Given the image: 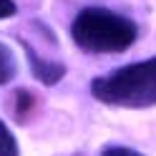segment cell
<instances>
[{
	"instance_id": "cell-4",
	"label": "cell",
	"mask_w": 156,
	"mask_h": 156,
	"mask_svg": "<svg viewBox=\"0 0 156 156\" xmlns=\"http://www.w3.org/2000/svg\"><path fill=\"white\" fill-rule=\"evenodd\" d=\"M15 73H18V63H15L13 51L5 43H0V86L10 83L15 78Z\"/></svg>"
},
{
	"instance_id": "cell-5",
	"label": "cell",
	"mask_w": 156,
	"mask_h": 156,
	"mask_svg": "<svg viewBox=\"0 0 156 156\" xmlns=\"http://www.w3.org/2000/svg\"><path fill=\"white\" fill-rule=\"evenodd\" d=\"M0 156H20L18 141H15L13 131L5 126V121H0Z\"/></svg>"
},
{
	"instance_id": "cell-6",
	"label": "cell",
	"mask_w": 156,
	"mask_h": 156,
	"mask_svg": "<svg viewBox=\"0 0 156 156\" xmlns=\"http://www.w3.org/2000/svg\"><path fill=\"white\" fill-rule=\"evenodd\" d=\"M101 156H144V154H139L136 149H129V146H108Z\"/></svg>"
},
{
	"instance_id": "cell-1",
	"label": "cell",
	"mask_w": 156,
	"mask_h": 156,
	"mask_svg": "<svg viewBox=\"0 0 156 156\" xmlns=\"http://www.w3.org/2000/svg\"><path fill=\"white\" fill-rule=\"evenodd\" d=\"M73 43L86 53H123L136 43L139 28L131 18L101 5H88L73 18Z\"/></svg>"
},
{
	"instance_id": "cell-7",
	"label": "cell",
	"mask_w": 156,
	"mask_h": 156,
	"mask_svg": "<svg viewBox=\"0 0 156 156\" xmlns=\"http://www.w3.org/2000/svg\"><path fill=\"white\" fill-rule=\"evenodd\" d=\"M18 13V5H15V0H0V20L3 18H10Z\"/></svg>"
},
{
	"instance_id": "cell-3",
	"label": "cell",
	"mask_w": 156,
	"mask_h": 156,
	"mask_svg": "<svg viewBox=\"0 0 156 156\" xmlns=\"http://www.w3.org/2000/svg\"><path fill=\"white\" fill-rule=\"evenodd\" d=\"M23 48H25L28 63H30V71H33V76H35L41 83L53 86V83H58V81L66 76V66H63V63H58V61H48V58L38 55L28 43H23Z\"/></svg>"
},
{
	"instance_id": "cell-2",
	"label": "cell",
	"mask_w": 156,
	"mask_h": 156,
	"mask_svg": "<svg viewBox=\"0 0 156 156\" xmlns=\"http://www.w3.org/2000/svg\"><path fill=\"white\" fill-rule=\"evenodd\" d=\"M91 93L96 101L119 108H151L156 106V58L116 68L108 76L93 78Z\"/></svg>"
},
{
	"instance_id": "cell-8",
	"label": "cell",
	"mask_w": 156,
	"mask_h": 156,
	"mask_svg": "<svg viewBox=\"0 0 156 156\" xmlns=\"http://www.w3.org/2000/svg\"><path fill=\"white\" fill-rule=\"evenodd\" d=\"M30 103H33L30 93H28V91H18V116L25 113L28 108H30Z\"/></svg>"
}]
</instances>
